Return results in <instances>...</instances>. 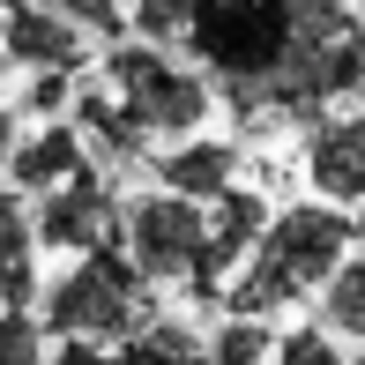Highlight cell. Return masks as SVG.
I'll return each instance as SVG.
<instances>
[{"label": "cell", "mask_w": 365, "mask_h": 365, "mask_svg": "<svg viewBox=\"0 0 365 365\" xmlns=\"http://www.w3.org/2000/svg\"><path fill=\"white\" fill-rule=\"evenodd\" d=\"M127 351H135L142 365H209V336H194L187 321H149Z\"/></svg>", "instance_id": "9a60e30c"}, {"label": "cell", "mask_w": 365, "mask_h": 365, "mask_svg": "<svg viewBox=\"0 0 365 365\" xmlns=\"http://www.w3.org/2000/svg\"><path fill=\"white\" fill-rule=\"evenodd\" d=\"M68 120L82 127V142H90L97 164H135L142 149H149V127L112 90H75V112H68Z\"/></svg>", "instance_id": "7c38bea8"}, {"label": "cell", "mask_w": 365, "mask_h": 365, "mask_svg": "<svg viewBox=\"0 0 365 365\" xmlns=\"http://www.w3.org/2000/svg\"><path fill=\"white\" fill-rule=\"evenodd\" d=\"M321 321L336 328V336H365V254H351L336 276H328V291H321Z\"/></svg>", "instance_id": "2e32d148"}, {"label": "cell", "mask_w": 365, "mask_h": 365, "mask_svg": "<svg viewBox=\"0 0 365 365\" xmlns=\"http://www.w3.org/2000/svg\"><path fill=\"white\" fill-rule=\"evenodd\" d=\"M149 321H157L149 276L120 239L97 246V254H75V269L45 291V328L60 343H135Z\"/></svg>", "instance_id": "3957f363"}, {"label": "cell", "mask_w": 365, "mask_h": 365, "mask_svg": "<svg viewBox=\"0 0 365 365\" xmlns=\"http://www.w3.org/2000/svg\"><path fill=\"white\" fill-rule=\"evenodd\" d=\"M351 246H358V224L343 217L336 202H291V209H276V217H269L254 261L231 276L224 306L269 321L276 306H298V298L328 291V276L351 261Z\"/></svg>", "instance_id": "7a4b0ae2"}, {"label": "cell", "mask_w": 365, "mask_h": 365, "mask_svg": "<svg viewBox=\"0 0 365 365\" xmlns=\"http://www.w3.org/2000/svg\"><path fill=\"white\" fill-rule=\"evenodd\" d=\"M38 298V217L23 194H0V306H30Z\"/></svg>", "instance_id": "4fadbf2b"}, {"label": "cell", "mask_w": 365, "mask_h": 365, "mask_svg": "<svg viewBox=\"0 0 365 365\" xmlns=\"http://www.w3.org/2000/svg\"><path fill=\"white\" fill-rule=\"evenodd\" d=\"M306 179L321 202L358 209L365 202V112H328L306 135Z\"/></svg>", "instance_id": "ba28073f"}, {"label": "cell", "mask_w": 365, "mask_h": 365, "mask_svg": "<svg viewBox=\"0 0 365 365\" xmlns=\"http://www.w3.org/2000/svg\"><path fill=\"white\" fill-rule=\"evenodd\" d=\"M269 365H343V351H336V328H291V336H276V358Z\"/></svg>", "instance_id": "d6986e66"}, {"label": "cell", "mask_w": 365, "mask_h": 365, "mask_svg": "<svg viewBox=\"0 0 365 365\" xmlns=\"http://www.w3.org/2000/svg\"><path fill=\"white\" fill-rule=\"evenodd\" d=\"M8 172H15V187H23V194H53V187H68L75 172H90V142H82L75 120H45L38 135L15 142Z\"/></svg>", "instance_id": "30bf717a"}, {"label": "cell", "mask_w": 365, "mask_h": 365, "mask_svg": "<svg viewBox=\"0 0 365 365\" xmlns=\"http://www.w3.org/2000/svg\"><path fill=\"white\" fill-rule=\"evenodd\" d=\"M127 23L157 45H187V23H194V0H127Z\"/></svg>", "instance_id": "ac0fdd59"}, {"label": "cell", "mask_w": 365, "mask_h": 365, "mask_svg": "<svg viewBox=\"0 0 365 365\" xmlns=\"http://www.w3.org/2000/svg\"><path fill=\"white\" fill-rule=\"evenodd\" d=\"M0 60H8V53H0Z\"/></svg>", "instance_id": "484cf974"}, {"label": "cell", "mask_w": 365, "mask_h": 365, "mask_svg": "<svg viewBox=\"0 0 365 365\" xmlns=\"http://www.w3.org/2000/svg\"><path fill=\"white\" fill-rule=\"evenodd\" d=\"M194 68L246 120H306L365 82L358 0H194Z\"/></svg>", "instance_id": "6da1fadb"}, {"label": "cell", "mask_w": 365, "mask_h": 365, "mask_svg": "<svg viewBox=\"0 0 365 365\" xmlns=\"http://www.w3.org/2000/svg\"><path fill=\"white\" fill-rule=\"evenodd\" d=\"M0 365H53V328L30 306H0Z\"/></svg>", "instance_id": "e0dca14e"}, {"label": "cell", "mask_w": 365, "mask_h": 365, "mask_svg": "<svg viewBox=\"0 0 365 365\" xmlns=\"http://www.w3.org/2000/svg\"><path fill=\"white\" fill-rule=\"evenodd\" d=\"M276 358V336L261 313H231V321L209 336V365H269Z\"/></svg>", "instance_id": "5bb4252c"}, {"label": "cell", "mask_w": 365, "mask_h": 365, "mask_svg": "<svg viewBox=\"0 0 365 365\" xmlns=\"http://www.w3.org/2000/svg\"><path fill=\"white\" fill-rule=\"evenodd\" d=\"M60 15H75L90 38H120V23H127V0H53Z\"/></svg>", "instance_id": "44dd1931"}, {"label": "cell", "mask_w": 365, "mask_h": 365, "mask_svg": "<svg viewBox=\"0 0 365 365\" xmlns=\"http://www.w3.org/2000/svg\"><path fill=\"white\" fill-rule=\"evenodd\" d=\"M105 90L149 127V142L202 135L209 105H217V82H209L202 68H187V60H179L172 45H157V38H135V45L120 38L112 45L105 53Z\"/></svg>", "instance_id": "277c9868"}, {"label": "cell", "mask_w": 365, "mask_h": 365, "mask_svg": "<svg viewBox=\"0 0 365 365\" xmlns=\"http://www.w3.org/2000/svg\"><path fill=\"white\" fill-rule=\"evenodd\" d=\"M157 187L187 194V202H217V194L239 187V149L217 142V135H187L157 157Z\"/></svg>", "instance_id": "8fae6325"}, {"label": "cell", "mask_w": 365, "mask_h": 365, "mask_svg": "<svg viewBox=\"0 0 365 365\" xmlns=\"http://www.w3.org/2000/svg\"><path fill=\"white\" fill-rule=\"evenodd\" d=\"M269 217H276V209L261 202L254 187L217 194V202H209V246H202V269H194V291H202V298L231 291V276L254 261V246H261V231H269Z\"/></svg>", "instance_id": "52a82bcc"}, {"label": "cell", "mask_w": 365, "mask_h": 365, "mask_svg": "<svg viewBox=\"0 0 365 365\" xmlns=\"http://www.w3.org/2000/svg\"><path fill=\"white\" fill-rule=\"evenodd\" d=\"M53 365H142L135 351H112V343H60Z\"/></svg>", "instance_id": "7402d4cb"}, {"label": "cell", "mask_w": 365, "mask_h": 365, "mask_svg": "<svg viewBox=\"0 0 365 365\" xmlns=\"http://www.w3.org/2000/svg\"><path fill=\"white\" fill-rule=\"evenodd\" d=\"M120 246L142 261L149 284H194L202 246H209V202H187V194H172V187H149V194L127 202Z\"/></svg>", "instance_id": "5b68a950"}, {"label": "cell", "mask_w": 365, "mask_h": 365, "mask_svg": "<svg viewBox=\"0 0 365 365\" xmlns=\"http://www.w3.org/2000/svg\"><path fill=\"white\" fill-rule=\"evenodd\" d=\"M127 224V202L112 194V179L97 172H75L68 187L38 194V246H60V254H97V246H112Z\"/></svg>", "instance_id": "8992f818"}, {"label": "cell", "mask_w": 365, "mask_h": 365, "mask_svg": "<svg viewBox=\"0 0 365 365\" xmlns=\"http://www.w3.org/2000/svg\"><path fill=\"white\" fill-rule=\"evenodd\" d=\"M351 224H358V246H365V202H358V209H351Z\"/></svg>", "instance_id": "cb8c5ba5"}, {"label": "cell", "mask_w": 365, "mask_h": 365, "mask_svg": "<svg viewBox=\"0 0 365 365\" xmlns=\"http://www.w3.org/2000/svg\"><path fill=\"white\" fill-rule=\"evenodd\" d=\"M8 8H23V0H0V15H8Z\"/></svg>", "instance_id": "d4e9b609"}, {"label": "cell", "mask_w": 365, "mask_h": 365, "mask_svg": "<svg viewBox=\"0 0 365 365\" xmlns=\"http://www.w3.org/2000/svg\"><path fill=\"white\" fill-rule=\"evenodd\" d=\"M82 38L90 30L75 23V15H60L53 0L45 8H8V23H0V53L15 60L23 75H38V68H82Z\"/></svg>", "instance_id": "9c48e42d"}, {"label": "cell", "mask_w": 365, "mask_h": 365, "mask_svg": "<svg viewBox=\"0 0 365 365\" xmlns=\"http://www.w3.org/2000/svg\"><path fill=\"white\" fill-rule=\"evenodd\" d=\"M15 142H23V135H15V112H8V105H0V164H8V157H15Z\"/></svg>", "instance_id": "603a6c76"}, {"label": "cell", "mask_w": 365, "mask_h": 365, "mask_svg": "<svg viewBox=\"0 0 365 365\" xmlns=\"http://www.w3.org/2000/svg\"><path fill=\"white\" fill-rule=\"evenodd\" d=\"M23 112H75V68H38L23 82Z\"/></svg>", "instance_id": "ffe728a7"}]
</instances>
